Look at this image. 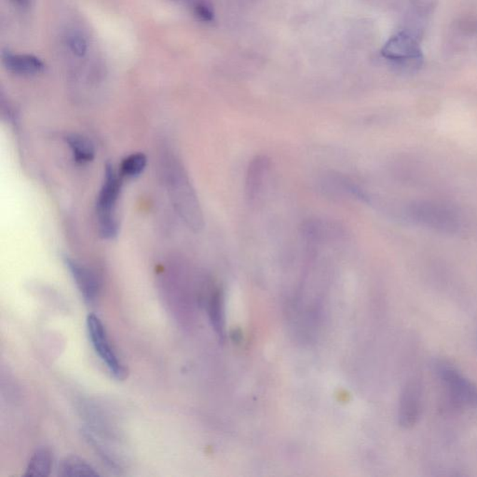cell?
<instances>
[{"instance_id": "17", "label": "cell", "mask_w": 477, "mask_h": 477, "mask_svg": "<svg viewBox=\"0 0 477 477\" xmlns=\"http://www.w3.org/2000/svg\"><path fill=\"white\" fill-rule=\"evenodd\" d=\"M15 2H17L20 5H27L29 3V0H14Z\"/></svg>"}, {"instance_id": "2", "label": "cell", "mask_w": 477, "mask_h": 477, "mask_svg": "<svg viewBox=\"0 0 477 477\" xmlns=\"http://www.w3.org/2000/svg\"><path fill=\"white\" fill-rule=\"evenodd\" d=\"M121 192V180L111 165L106 167L105 179L97 197L96 214L99 231L104 238L112 239L118 234L116 206Z\"/></svg>"}, {"instance_id": "5", "label": "cell", "mask_w": 477, "mask_h": 477, "mask_svg": "<svg viewBox=\"0 0 477 477\" xmlns=\"http://www.w3.org/2000/svg\"><path fill=\"white\" fill-rule=\"evenodd\" d=\"M381 54L386 59L396 62L412 63L415 67L421 65L423 60L420 44L406 32L397 33L385 44Z\"/></svg>"}, {"instance_id": "3", "label": "cell", "mask_w": 477, "mask_h": 477, "mask_svg": "<svg viewBox=\"0 0 477 477\" xmlns=\"http://www.w3.org/2000/svg\"><path fill=\"white\" fill-rule=\"evenodd\" d=\"M87 329L94 350L105 363L110 374L119 381L124 380L127 375L126 369L110 344L108 333L99 317L94 314L89 315Z\"/></svg>"}, {"instance_id": "8", "label": "cell", "mask_w": 477, "mask_h": 477, "mask_svg": "<svg viewBox=\"0 0 477 477\" xmlns=\"http://www.w3.org/2000/svg\"><path fill=\"white\" fill-rule=\"evenodd\" d=\"M65 263L85 302L96 304L100 293V284L96 275L74 259L66 258Z\"/></svg>"}, {"instance_id": "9", "label": "cell", "mask_w": 477, "mask_h": 477, "mask_svg": "<svg viewBox=\"0 0 477 477\" xmlns=\"http://www.w3.org/2000/svg\"><path fill=\"white\" fill-rule=\"evenodd\" d=\"M2 60L6 69L16 75L39 74L45 69L44 63L35 55L16 54L6 51L2 55Z\"/></svg>"}, {"instance_id": "10", "label": "cell", "mask_w": 477, "mask_h": 477, "mask_svg": "<svg viewBox=\"0 0 477 477\" xmlns=\"http://www.w3.org/2000/svg\"><path fill=\"white\" fill-rule=\"evenodd\" d=\"M208 315L211 325L220 338L225 336L224 301L221 290L214 288L208 301Z\"/></svg>"}, {"instance_id": "16", "label": "cell", "mask_w": 477, "mask_h": 477, "mask_svg": "<svg viewBox=\"0 0 477 477\" xmlns=\"http://www.w3.org/2000/svg\"><path fill=\"white\" fill-rule=\"evenodd\" d=\"M196 16L204 22H211L214 19V12L209 6L204 2H197L194 6Z\"/></svg>"}, {"instance_id": "15", "label": "cell", "mask_w": 477, "mask_h": 477, "mask_svg": "<svg viewBox=\"0 0 477 477\" xmlns=\"http://www.w3.org/2000/svg\"><path fill=\"white\" fill-rule=\"evenodd\" d=\"M70 50L78 57H84L86 54L87 44L84 38L79 36H70L69 39Z\"/></svg>"}, {"instance_id": "13", "label": "cell", "mask_w": 477, "mask_h": 477, "mask_svg": "<svg viewBox=\"0 0 477 477\" xmlns=\"http://www.w3.org/2000/svg\"><path fill=\"white\" fill-rule=\"evenodd\" d=\"M58 475L60 476H99L90 463L79 457L65 458L60 463Z\"/></svg>"}, {"instance_id": "11", "label": "cell", "mask_w": 477, "mask_h": 477, "mask_svg": "<svg viewBox=\"0 0 477 477\" xmlns=\"http://www.w3.org/2000/svg\"><path fill=\"white\" fill-rule=\"evenodd\" d=\"M51 466H53V456L48 448H41L36 449L35 453L30 458L27 464L26 476H50Z\"/></svg>"}, {"instance_id": "14", "label": "cell", "mask_w": 477, "mask_h": 477, "mask_svg": "<svg viewBox=\"0 0 477 477\" xmlns=\"http://www.w3.org/2000/svg\"><path fill=\"white\" fill-rule=\"evenodd\" d=\"M146 165V156L143 153H134L122 161L121 174L128 177L139 176L145 170Z\"/></svg>"}, {"instance_id": "1", "label": "cell", "mask_w": 477, "mask_h": 477, "mask_svg": "<svg viewBox=\"0 0 477 477\" xmlns=\"http://www.w3.org/2000/svg\"><path fill=\"white\" fill-rule=\"evenodd\" d=\"M166 180L168 191L177 212L189 228L194 231H201L204 227L203 211L194 186L176 161L170 160L168 164Z\"/></svg>"}, {"instance_id": "7", "label": "cell", "mask_w": 477, "mask_h": 477, "mask_svg": "<svg viewBox=\"0 0 477 477\" xmlns=\"http://www.w3.org/2000/svg\"><path fill=\"white\" fill-rule=\"evenodd\" d=\"M423 409V389L417 381L409 382L400 398L398 418L403 427H411L417 423Z\"/></svg>"}, {"instance_id": "12", "label": "cell", "mask_w": 477, "mask_h": 477, "mask_svg": "<svg viewBox=\"0 0 477 477\" xmlns=\"http://www.w3.org/2000/svg\"><path fill=\"white\" fill-rule=\"evenodd\" d=\"M66 140L76 163L84 164L94 160L96 154L94 145L86 137L79 134H70L66 136Z\"/></svg>"}, {"instance_id": "6", "label": "cell", "mask_w": 477, "mask_h": 477, "mask_svg": "<svg viewBox=\"0 0 477 477\" xmlns=\"http://www.w3.org/2000/svg\"><path fill=\"white\" fill-rule=\"evenodd\" d=\"M271 168V159L266 155H258L251 160L246 176V196L250 203H255L262 194Z\"/></svg>"}, {"instance_id": "4", "label": "cell", "mask_w": 477, "mask_h": 477, "mask_svg": "<svg viewBox=\"0 0 477 477\" xmlns=\"http://www.w3.org/2000/svg\"><path fill=\"white\" fill-rule=\"evenodd\" d=\"M436 372L456 402L468 408H477L476 384L448 363H439Z\"/></svg>"}]
</instances>
